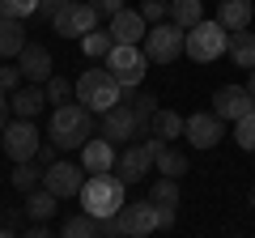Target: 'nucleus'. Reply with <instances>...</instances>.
I'll use <instances>...</instances> for the list:
<instances>
[{
	"label": "nucleus",
	"instance_id": "obj_2",
	"mask_svg": "<svg viewBox=\"0 0 255 238\" xmlns=\"http://www.w3.org/2000/svg\"><path fill=\"white\" fill-rule=\"evenodd\" d=\"M124 192H128V183L119 179V174H111V170H102V174H90L81 183V209L90 213V217H98V221H107V217H115L119 209H124Z\"/></svg>",
	"mask_w": 255,
	"mask_h": 238
},
{
	"label": "nucleus",
	"instance_id": "obj_29",
	"mask_svg": "<svg viewBox=\"0 0 255 238\" xmlns=\"http://www.w3.org/2000/svg\"><path fill=\"white\" fill-rule=\"evenodd\" d=\"M111 47H115V43H111V30H90V34L81 38V51L90 55V60H102Z\"/></svg>",
	"mask_w": 255,
	"mask_h": 238
},
{
	"label": "nucleus",
	"instance_id": "obj_38",
	"mask_svg": "<svg viewBox=\"0 0 255 238\" xmlns=\"http://www.w3.org/2000/svg\"><path fill=\"white\" fill-rule=\"evenodd\" d=\"M157 230H174V209H157Z\"/></svg>",
	"mask_w": 255,
	"mask_h": 238
},
{
	"label": "nucleus",
	"instance_id": "obj_12",
	"mask_svg": "<svg viewBox=\"0 0 255 238\" xmlns=\"http://www.w3.org/2000/svg\"><path fill=\"white\" fill-rule=\"evenodd\" d=\"M221 123H226V119L217 115V111H196V115H187V128H183V136L191 140V145L196 149H213L221 140Z\"/></svg>",
	"mask_w": 255,
	"mask_h": 238
},
{
	"label": "nucleus",
	"instance_id": "obj_20",
	"mask_svg": "<svg viewBox=\"0 0 255 238\" xmlns=\"http://www.w3.org/2000/svg\"><path fill=\"white\" fill-rule=\"evenodd\" d=\"M43 107H51V102H47V90H43V85H30V90H13V115L34 119Z\"/></svg>",
	"mask_w": 255,
	"mask_h": 238
},
{
	"label": "nucleus",
	"instance_id": "obj_31",
	"mask_svg": "<svg viewBox=\"0 0 255 238\" xmlns=\"http://www.w3.org/2000/svg\"><path fill=\"white\" fill-rule=\"evenodd\" d=\"M38 13V0H0V17H34Z\"/></svg>",
	"mask_w": 255,
	"mask_h": 238
},
{
	"label": "nucleus",
	"instance_id": "obj_11",
	"mask_svg": "<svg viewBox=\"0 0 255 238\" xmlns=\"http://www.w3.org/2000/svg\"><path fill=\"white\" fill-rule=\"evenodd\" d=\"M102 136H111L115 145H124V140H136V136H140V119H136V111L128 107V102H115V107L102 115Z\"/></svg>",
	"mask_w": 255,
	"mask_h": 238
},
{
	"label": "nucleus",
	"instance_id": "obj_32",
	"mask_svg": "<svg viewBox=\"0 0 255 238\" xmlns=\"http://www.w3.org/2000/svg\"><path fill=\"white\" fill-rule=\"evenodd\" d=\"M43 90H47V102H51V107H55V102H68V98H73V81H64V77H47V85H43Z\"/></svg>",
	"mask_w": 255,
	"mask_h": 238
},
{
	"label": "nucleus",
	"instance_id": "obj_15",
	"mask_svg": "<svg viewBox=\"0 0 255 238\" xmlns=\"http://www.w3.org/2000/svg\"><path fill=\"white\" fill-rule=\"evenodd\" d=\"M115 162H119V153H115V140L111 136H102V140H85L81 145V166H85V174H102V170H115Z\"/></svg>",
	"mask_w": 255,
	"mask_h": 238
},
{
	"label": "nucleus",
	"instance_id": "obj_28",
	"mask_svg": "<svg viewBox=\"0 0 255 238\" xmlns=\"http://www.w3.org/2000/svg\"><path fill=\"white\" fill-rule=\"evenodd\" d=\"M157 170L170 174V179H183V174H187V157H183L174 145H166L162 153H157Z\"/></svg>",
	"mask_w": 255,
	"mask_h": 238
},
{
	"label": "nucleus",
	"instance_id": "obj_39",
	"mask_svg": "<svg viewBox=\"0 0 255 238\" xmlns=\"http://www.w3.org/2000/svg\"><path fill=\"white\" fill-rule=\"evenodd\" d=\"M38 162L51 166V162H55V145H43V149H38Z\"/></svg>",
	"mask_w": 255,
	"mask_h": 238
},
{
	"label": "nucleus",
	"instance_id": "obj_9",
	"mask_svg": "<svg viewBox=\"0 0 255 238\" xmlns=\"http://www.w3.org/2000/svg\"><path fill=\"white\" fill-rule=\"evenodd\" d=\"M81 183H85V166L77 170L73 162H60V157H55V162L43 170V187H47V192H55L60 200H68V196H81Z\"/></svg>",
	"mask_w": 255,
	"mask_h": 238
},
{
	"label": "nucleus",
	"instance_id": "obj_36",
	"mask_svg": "<svg viewBox=\"0 0 255 238\" xmlns=\"http://www.w3.org/2000/svg\"><path fill=\"white\" fill-rule=\"evenodd\" d=\"M64 4H73V0H38V13H43V17H55Z\"/></svg>",
	"mask_w": 255,
	"mask_h": 238
},
{
	"label": "nucleus",
	"instance_id": "obj_27",
	"mask_svg": "<svg viewBox=\"0 0 255 238\" xmlns=\"http://www.w3.org/2000/svg\"><path fill=\"white\" fill-rule=\"evenodd\" d=\"M124 102H128V107H132V111H136L140 128H145L149 119L157 115V98H153V94H136V90H124Z\"/></svg>",
	"mask_w": 255,
	"mask_h": 238
},
{
	"label": "nucleus",
	"instance_id": "obj_4",
	"mask_svg": "<svg viewBox=\"0 0 255 238\" xmlns=\"http://www.w3.org/2000/svg\"><path fill=\"white\" fill-rule=\"evenodd\" d=\"M226 47H230V30L221 26L217 17H204V21H196V26L187 30V43H183V51L196 60V64H213L217 55H226Z\"/></svg>",
	"mask_w": 255,
	"mask_h": 238
},
{
	"label": "nucleus",
	"instance_id": "obj_19",
	"mask_svg": "<svg viewBox=\"0 0 255 238\" xmlns=\"http://www.w3.org/2000/svg\"><path fill=\"white\" fill-rule=\"evenodd\" d=\"M226 55L234 60L238 68H247V73H251V68H255V34H251V30H230Z\"/></svg>",
	"mask_w": 255,
	"mask_h": 238
},
{
	"label": "nucleus",
	"instance_id": "obj_22",
	"mask_svg": "<svg viewBox=\"0 0 255 238\" xmlns=\"http://www.w3.org/2000/svg\"><path fill=\"white\" fill-rule=\"evenodd\" d=\"M149 128H153V136H162V140H179V136H183V128H187V119H183L179 111L157 107V115L149 119Z\"/></svg>",
	"mask_w": 255,
	"mask_h": 238
},
{
	"label": "nucleus",
	"instance_id": "obj_24",
	"mask_svg": "<svg viewBox=\"0 0 255 238\" xmlns=\"http://www.w3.org/2000/svg\"><path fill=\"white\" fill-rule=\"evenodd\" d=\"M149 200L157 204V209H179V179H170V174H162L153 187H149Z\"/></svg>",
	"mask_w": 255,
	"mask_h": 238
},
{
	"label": "nucleus",
	"instance_id": "obj_33",
	"mask_svg": "<svg viewBox=\"0 0 255 238\" xmlns=\"http://www.w3.org/2000/svg\"><path fill=\"white\" fill-rule=\"evenodd\" d=\"M140 13H145L149 26H153V21H166V17H170V0H145V4H140Z\"/></svg>",
	"mask_w": 255,
	"mask_h": 238
},
{
	"label": "nucleus",
	"instance_id": "obj_16",
	"mask_svg": "<svg viewBox=\"0 0 255 238\" xmlns=\"http://www.w3.org/2000/svg\"><path fill=\"white\" fill-rule=\"evenodd\" d=\"M17 64H21V77L34 85H47V77H51V51H47L43 43H26L17 55Z\"/></svg>",
	"mask_w": 255,
	"mask_h": 238
},
{
	"label": "nucleus",
	"instance_id": "obj_13",
	"mask_svg": "<svg viewBox=\"0 0 255 238\" xmlns=\"http://www.w3.org/2000/svg\"><path fill=\"white\" fill-rule=\"evenodd\" d=\"M213 111H217L221 119H243L247 111H255V98L247 85H221L217 94H213Z\"/></svg>",
	"mask_w": 255,
	"mask_h": 238
},
{
	"label": "nucleus",
	"instance_id": "obj_25",
	"mask_svg": "<svg viewBox=\"0 0 255 238\" xmlns=\"http://www.w3.org/2000/svg\"><path fill=\"white\" fill-rule=\"evenodd\" d=\"M94 234H102V221L98 217H90V213H77V217H68L64 221V238H94Z\"/></svg>",
	"mask_w": 255,
	"mask_h": 238
},
{
	"label": "nucleus",
	"instance_id": "obj_41",
	"mask_svg": "<svg viewBox=\"0 0 255 238\" xmlns=\"http://www.w3.org/2000/svg\"><path fill=\"white\" fill-rule=\"evenodd\" d=\"M247 90H251V98H255V68H251V77H247Z\"/></svg>",
	"mask_w": 255,
	"mask_h": 238
},
{
	"label": "nucleus",
	"instance_id": "obj_1",
	"mask_svg": "<svg viewBox=\"0 0 255 238\" xmlns=\"http://www.w3.org/2000/svg\"><path fill=\"white\" fill-rule=\"evenodd\" d=\"M94 136V111L85 107L81 98H68V102H55L51 111V128H47V140L55 149H81L85 140Z\"/></svg>",
	"mask_w": 255,
	"mask_h": 238
},
{
	"label": "nucleus",
	"instance_id": "obj_40",
	"mask_svg": "<svg viewBox=\"0 0 255 238\" xmlns=\"http://www.w3.org/2000/svg\"><path fill=\"white\" fill-rule=\"evenodd\" d=\"M30 234H34V238H47L51 230H47V221H34V226H30Z\"/></svg>",
	"mask_w": 255,
	"mask_h": 238
},
{
	"label": "nucleus",
	"instance_id": "obj_30",
	"mask_svg": "<svg viewBox=\"0 0 255 238\" xmlns=\"http://www.w3.org/2000/svg\"><path fill=\"white\" fill-rule=\"evenodd\" d=\"M234 140L247 153H255V111H247L243 119H234Z\"/></svg>",
	"mask_w": 255,
	"mask_h": 238
},
{
	"label": "nucleus",
	"instance_id": "obj_7",
	"mask_svg": "<svg viewBox=\"0 0 255 238\" xmlns=\"http://www.w3.org/2000/svg\"><path fill=\"white\" fill-rule=\"evenodd\" d=\"M98 17H102V13L94 9L90 0H73V4H64V9L51 17V26H55L60 38H85L94 26H98Z\"/></svg>",
	"mask_w": 255,
	"mask_h": 238
},
{
	"label": "nucleus",
	"instance_id": "obj_10",
	"mask_svg": "<svg viewBox=\"0 0 255 238\" xmlns=\"http://www.w3.org/2000/svg\"><path fill=\"white\" fill-rule=\"evenodd\" d=\"M157 166V153L149 145H128L124 153H119L115 162V174L124 179V183H145V174Z\"/></svg>",
	"mask_w": 255,
	"mask_h": 238
},
{
	"label": "nucleus",
	"instance_id": "obj_35",
	"mask_svg": "<svg viewBox=\"0 0 255 238\" xmlns=\"http://www.w3.org/2000/svg\"><path fill=\"white\" fill-rule=\"evenodd\" d=\"M90 4H94V9L102 13V17H115V13L124 9V0H90Z\"/></svg>",
	"mask_w": 255,
	"mask_h": 238
},
{
	"label": "nucleus",
	"instance_id": "obj_17",
	"mask_svg": "<svg viewBox=\"0 0 255 238\" xmlns=\"http://www.w3.org/2000/svg\"><path fill=\"white\" fill-rule=\"evenodd\" d=\"M26 43H30V38H26L21 17H0V60H17Z\"/></svg>",
	"mask_w": 255,
	"mask_h": 238
},
{
	"label": "nucleus",
	"instance_id": "obj_8",
	"mask_svg": "<svg viewBox=\"0 0 255 238\" xmlns=\"http://www.w3.org/2000/svg\"><path fill=\"white\" fill-rule=\"evenodd\" d=\"M0 136H4V153H9V162H30V157H38V149H43V136H38L34 119H21V115L13 119Z\"/></svg>",
	"mask_w": 255,
	"mask_h": 238
},
{
	"label": "nucleus",
	"instance_id": "obj_23",
	"mask_svg": "<svg viewBox=\"0 0 255 238\" xmlns=\"http://www.w3.org/2000/svg\"><path fill=\"white\" fill-rule=\"evenodd\" d=\"M170 21L191 30L196 21H204V0H170Z\"/></svg>",
	"mask_w": 255,
	"mask_h": 238
},
{
	"label": "nucleus",
	"instance_id": "obj_3",
	"mask_svg": "<svg viewBox=\"0 0 255 238\" xmlns=\"http://www.w3.org/2000/svg\"><path fill=\"white\" fill-rule=\"evenodd\" d=\"M77 98L94 111V115H107L115 102H124V85L111 68H85L77 77Z\"/></svg>",
	"mask_w": 255,
	"mask_h": 238
},
{
	"label": "nucleus",
	"instance_id": "obj_37",
	"mask_svg": "<svg viewBox=\"0 0 255 238\" xmlns=\"http://www.w3.org/2000/svg\"><path fill=\"white\" fill-rule=\"evenodd\" d=\"M9 111H13V102H9V94L0 90V132L9 128Z\"/></svg>",
	"mask_w": 255,
	"mask_h": 238
},
{
	"label": "nucleus",
	"instance_id": "obj_6",
	"mask_svg": "<svg viewBox=\"0 0 255 238\" xmlns=\"http://www.w3.org/2000/svg\"><path fill=\"white\" fill-rule=\"evenodd\" d=\"M183 43H187V30L174 26L170 17H166V21H153V26H149V34H145V51H149V60H153V64H170L174 55L183 51Z\"/></svg>",
	"mask_w": 255,
	"mask_h": 238
},
{
	"label": "nucleus",
	"instance_id": "obj_42",
	"mask_svg": "<svg viewBox=\"0 0 255 238\" xmlns=\"http://www.w3.org/2000/svg\"><path fill=\"white\" fill-rule=\"evenodd\" d=\"M251 204H255V192H251Z\"/></svg>",
	"mask_w": 255,
	"mask_h": 238
},
{
	"label": "nucleus",
	"instance_id": "obj_34",
	"mask_svg": "<svg viewBox=\"0 0 255 238\" xmlns=\"http://www.w3.org/2000/svg\"><path fill=\"white\" fill-rule=\"evenodd\" d=\"M17 81H21V64H9V60H4V68H0V90L13 94V90H17Z\"/></svg>",
	"mask_w": 255,
	"mask_h": 238
},
{
	"label": "nucleus",
	"instance_id": "obj_14",
	"mask_svg": "<svg viewBox=\"0 0 255 238\" xmlns=\"http://www.w3.org/2000/svg\"><path fill=\"white\" fill-rule=\"evenodd\" d=\"M145 34H149V21H145V13L140 9H119L115 17H111V38L115 43H145Z\"/></svg>",
	"mask_w": 255,
	"mask_h": 238
},
{
	"label": "nucleus",
	"instance_id": "obj_26",
	"mask_svg": "<svg viewBox=\"0 0 255 238\" xmlns=\"http://www.w3.org/2000/svg\"><path fill=\"white\" fill-rule=\"evenodd\" d=\"M9 183L17 187V192H30V187H38V183H43V170L34 166V157H30V162H13Z\"/></svg>",
	"mask_w": 255,
	"mask_h": 238
},
{
	"label": "nucleus",
	"instance_id": "obj_5",
	"mask_svg": "<svg viewBox=\"0 0 255 238\" xmlns=\"http://www.w3.org/2000/svg\"><path fill=\"white\" fill-rule=\"evenodd\" d=\"M153 64V60H149V51L140 43H115L107 51V68L111 73L119 77V85H124V90H136L140 81H145V68Z\"/></svg>",
	"mask_w": 255,
	"mask_h": 238
},
{
	"label": "nucleus",
	"instance_id": "obj_18",
	"mask_svg": "<svg viewBox=\"0 0 255 238\" xmlns=\"http://www.w3.org/2000/svg\"><path fill=\"white\" fill-rule=\"evenodd\" d=\"M251 13H255L251 0H217V21L226 30H247L251 26Z\"/></svg>",
	"mask_w": 255,
	"mask_h": 238
},
{
	"label": "nucleus",
	"instance_id": "obj_21",
	"mask_svg": "<svg viewBox=\"0 0 255 238\" xmlns=\"http://www.w3.org/2000/svg\"><path fill=\"white\" fill-rule=\"evenodd\" d=\"M55 204H60V196H55V192H47V187L38 183V187H30V192H26V217L47 221V217L55 213Z\"/></svg>",
	"mask_w": 255,
	"mask_h": 238
}]
</instances>
